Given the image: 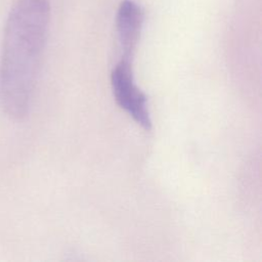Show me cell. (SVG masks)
Here are the masks:
<instances>
[{
    "mask_svg": "<svg viewBox=\"0 0 262 262\" xmlns=\"http://www.w3.org/2000/svg\"><path fill=\"white\" fill-rule=\"evenodd\" d=\"M143 23L140 6L132 0H124L117 13V33L122 51L121 58L131 59L135 53Z\"/></svg>",
    "mask_w": 262,
    "mask_h": 262,
    "instance_id": "obj_3",
    "label": "cell"
},
{
    "mask_svg": "<svg viewBox=\"0 0 262 262\" xmlns=\"http://www.w3.org/2000/svg\"><path fill=\"white\" fill-rule=\"evenodd\" d=\"M50 20L48 0H16L6 19L0 57V106L13 120L31 107Z\"/></svg>",
    "mask_w": 262,
    "mask_h": 262,
    "instance_id": "obj_1",
    "label": "cell"
},
{
    "mask_svg": "<svg viewBox=\"0 0 262 262\" xmlns=\"http://www.w3.org/2000/svg\"><path fill=\"white\" fill-rule=\"evenodd\" d=\"M111 86L118 105L143 129L151 128L150 113L145 94L135 82L132 60L121 58L111 73Z\"/></svg>",
    "mask_w": 262,
    "mask_h": 262,
    "instance_id": "obj_2",
    "label": "cell"
}]
</instances>
